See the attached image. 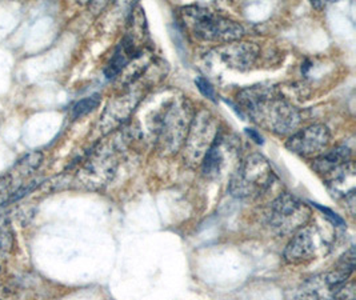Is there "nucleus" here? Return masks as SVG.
Wrapping results in <instances>:
<instances>
[{
  "instance_id": "1",
  "label": "nucleus",
  "mask_w": 356,
  "mask_h": 300,
  "mask_svg": "<svg viewBox=\"0 0 356 300\" xmlns=\"http://www.w3.org/2000/svg\"><path fill=\"white\" fill-rule=\"evenodd\" d=\"M238 104L260 127L276 135H289L300 125V113L273 87L254 86L238 94Z\"/></svg>"
},
{
  "instance_id": "2",
  "label": "nucleus",
  "mask_w": 356,
  "mask_h": 300,
  "mask_svg": "<svg viewBox=\"0 0 356 300\" xmlns=\"http://www.w3.org/2000/svg\"><path fill=\"white\" fill-rule=\"evenodd\" d=\"M183 23L191 31L196 39L202 42L227 45L238 42L243 38L244 29L242 24L215 14L202 7H186L183 8Z\"/></svg>"
},
{
  "instance_id": "3",
  "label": "nucleus",
  "mask_w": 356,
  "mask_h": 300,
  "mask_svg": "<svg viewBox=\"0 0 356 300\" xmlns=\"http://www.w3.org/2000/svg\"><path fill=\"white\" fill-rule=\"evenodd\" d=\"M274 180L270 161L260 154L244 159L229 182V194L238 199H257L268 190Z\"/></svg>"
},
{
  "instance_id": "4",
  "label": "nucleus",
  "mask_w": 356,
  "mask_h": 300,
  "mask_svg": "<svg viewBox=\"0 0 356 300\" xmlns=\"http://www.w3.org/2000/svg\"><path fill=\"white\" fill-rule=\"evenodd\" d=\"M116 151L113 143L99 144L83 161L76 182L87 190H103L116 174L119 163Z\"/></svg>"
},
{
  "instance_id": "5",
  "label": "nucleus",
  "mask_w": 356,
  "mask_h": 300,
  "mask_svg": "<svg viewBox=\"0 0 356 300\" xmlns=\"http://www.w3.org/2000/svg\"><path fill=\"white\" fill-rule=\"evenodd\" d=\"M311 215V210L306 203L286 192L279 195L273 202L268 221L276 234L290 237L307 226Z\"/></svg>"
},
{
  "instance_id": "6",
  "label": "nucleus",
  "mask_w": 356,
  "mask_h": 300,
  "mask_svg": "<svg viewBox=\"0 0 356 300\" xmlns=\"http://www.w3.org/2000/svg\"><path fill=\"white\" fill-rule=\"evenodd\" d=\"M193 123V107L187 99L175 102L163 113L161 128L158 129L162 151L174 154L186 142Z\"/></svg>"
},
{
  "instance_id": "7",
  "label": "nucleus",
  "mask_w": 356,
  "mask_h": 300,
  "mask_svg": "<svg viewBox=\"0 0 356 300\" xmlns=\"http://www.w3.org/2000/svg\"><path fill=\"white\" fill-rule=\"evenodd\" d=\"M218 134L219 129L215 119L206 111L199 112L193 119L184 142V160L187 164L193 167L202 164V160L215 142Z\"/></svg>"
},
{
  "instance_id": "8",
  "label": "nucleus",
  "mask_w": 356,
  "mask_h": 300,
  "mask_svg": "<svg viewBox=\"0 0 356 300\" xmlns=\"http://www.w3.org/2000/svg\"><path fill=\"white\" fill-rule=\"evenodd\" d=\"M325 246L322 231L316 226H305L292 235L291 240L284 248L283 258L292 266L307 265L316 259Z\"/></svg>"
},
{
  "instance_id": "9",
  "label": "nucleus",
  "mask_w": 356,
  "mask_h": 300,
  "mask_svg": "<svg viewBox=\"0 0 356 300\" xmlns=\"http://www.w3.org/2000/svg\"><path fill=\"white\" fill-rule=\"evenodd\" d=\"M331 142L330 129L324 125H312L292 134L286 147L300 157H319Z\"/></svg>"
},
{
  "instance_id": "10",
  "label": "nucleus",
  "mask_w": 356,
  "mask_h": 300,
  "mask_svg": "<svg viewBox=\"0 0 356 300\" xmlns=\"http://www.w3.org/2000/svg\"><path fill=\"white\" fill-rule=\"evenodd\" d=\"M218 52L220 59L229 68L245 71L255 63L259 55V48L254 43H244L238 40V42L223 45L218 49Z\"/></svg>"
},
{
  "instance_id": "11",
  "label": "nucleus",
  "mask_w": 356,
  "mask_h": 300,
  "mask_svg": "<svg viewBox=\"0 0 356 300\" xmlns=\"http://www.w3.org/2000/svg\"><path fill=\"white\" fill-rule=\"evenodd\" d=\"M355 163L351 160L339 168L334 170L331 174L324 176L328 190L334 196L344 199L346 202L355 198Z\"/></svg>"
},
{
  "instance_id": "12",
  "label": "nucleus",
  "mask_w": 356,
  "mask_h": 300,
  "mask_svg": "<svg viewBox=\"0 0 356 300\" xmlns=\"http://www.w3.org/2000/svg\"><path fill=\"white\" fill-rule=\"evenodd\" d=\"M139 55H140V49L135 43V38L131 36L130 33L126 35L113 52V56L104 71L106 77L108 79H113L116 75L120 74V71L130 63L132 59H135Z\"/></svg>"
},
{
  "instance_id": "13",
  "label": "nucleus",
  "mask_w": 356,
  "mask_h": 300,
  "mask_svg": "<svg viewBox=\"0 0 356 300\" xmlns=\"http://www.w3.org/2000/svg\"><path fill=\"white\" fill-rule=\"evenodd\" d=\"M339 288L330 285L325 274L314 276L300 285L295 300H335V294Z\"/></svg>"
},
{
  "instance_id": "14",
  "label": "nucleus",
  "mask_w": 356,
  "mask_h": 300,
  "mask_svg": "<svg viewBox=\"0 0 356 300\" xmlns=\"http://www.w3.org/2000/svg\"><path fill=\"white\" fill-rule=\"evenodd\" d=\"M351 150L346 145H339L335 147L330 151H325L323 154H321L319 157H316L314 160V170L318 174L327 176L331 174L334 170L339 168L340 166L351 161Z\"/></svg>"
},
{
  "instance_id": "15",
  "label": "nucleus",
  "mask_w": 356,
  "mask_h": 300,
  "mask_svg": "<svg viewBox=\"0 0 356 300\" xmlns=\"http://www.w3.org/2000/svg\"><path fill=\"white\" fill-rule=\"evenodd\" d=\"M354 269H355V248L351 247L340 258L337 266H334V269L325 274V278L330 282V285H334L335 288H340L341 285L348 282Z\"/></svg>"
},
{
  "instance_id": "16",
  "label": "nucleus",
  "mask_w": 356,
  "mask_h": 300,
  "mask_svg": "<svg viewBox=\"0 0 356 300\" xmlns=\"http://www.w3.org/2000/svg\"><path fill=\"white\" fill-rule=\"evenodd\" d=\"M223 164H225L223 138L219 132L215 142L211 145L210 150L202 160V171L207 177H215L220 174Z\"/></svg>"
},
{
  "instance_id": "17",
  "label": "nucleus",
  "mask_w": 356,
  "mask_h": 300,
  "mask_svg": "<svg viewBox=\"0 0 356 300\" xmlns=\"http://www.w3.org/2000/svg\"><path fill=\"white\" fill-rule=\"evenodd\" d=\"M42 161H43V155L40 152H33L26 155L22 160H19V163L15 166V170L19 175L29 176L39 168Z\"/></svg>"
},
{
  "instance_id": "18",
  "label": "nucleus",
  "mask_w": 356,
  "mask_h": 300,
  "mask_svg": "<svg viewBox=\"0 0 356 300\" xmlns=\"http://www.w3.org/2000/svg\"><path fill=\"white\" fill-rule=\"evenodd\" d=\"M99 103H100V95L99 94H94V95L88 96L86 99H81L71 110L72 119H79L81 116L92 112L99 106Z\"/></svg>"
},
{
  "instance_id": "19",
  "label": "nucleus",
  "mask_w": 356,
  "mask_h": 300,
  "mask_svg": "<svg viewBox=\"0 0 356 300\" xmlns=\"http://www.w3.org/2000/svg\"><path fill=\"white\" fill-rule=\"evenodd\" d=\"M196 86H197L199 91H200L203 95L206 96V97H209L211 100H215V99H216V97H215V90H213V87L211 86V83L209 80L199 77V78L196 79Z\"/></svg>"
},
{
  "instance_id": "20",
  "label": "nucleus",
  "mask_w": 356,
  "mask_h": 300,
  "mask_svg": "<svg viewBox=\"0 0 356 300\" xmlns=\"http://www.w3.org/2000/svg\"><path fill=\"white\" fill-rule=\"evenodd\" d=\"M13 247V237L8 231L0 230V253H7L11 251Z\"/></svg>"
},
{
  "instance_id": "21",
  "label": "nucleus",
  "mask_w": 356,
  "mask_h": 300,
  "mask_svg": "<svg viewBox=\"0 0 356 300\" xmlns=\"http://www.w3.org/2000/svg\"><path fill=\"white\" fill-rule=\"evenodd\" d=\"M13 180H14L13 174H6L0 176V195H3L6 191L11 187Z\"/></svg>"
},
{
  "instance_id": "22",
  "label": "nucleus",
  "mask_w": 356,
  "mask_h": 300,
  "mask_svg": "<svg viewBox=\"0 0 356 300\" xmlns=\"http://www.w3.org/2000/svg\"><path fill=\"white\" fill-rule=\"evenodd\" d=\"M247 134H248V135H250L255 142L259 143V144L263 143V141H261V136H260L259 134H258L257 131H254V129H250V128H248V129H247Z\"/></svg>"
},
{
  "instance_id": "23",
  "label": "nucleus",
  "mask_w": 356,
  "mask_h": 300,
  "mask_svg": "<svg viewBox=\"0 0 356 300\" xmlns=\"http://www.w3.org/2000/svg\"><path fill=\"white\" fill-rule=\"evenodd\" d=\"M4 256H6V253H0V272L4 266Z\"/></svg>"
}]
</instances>
